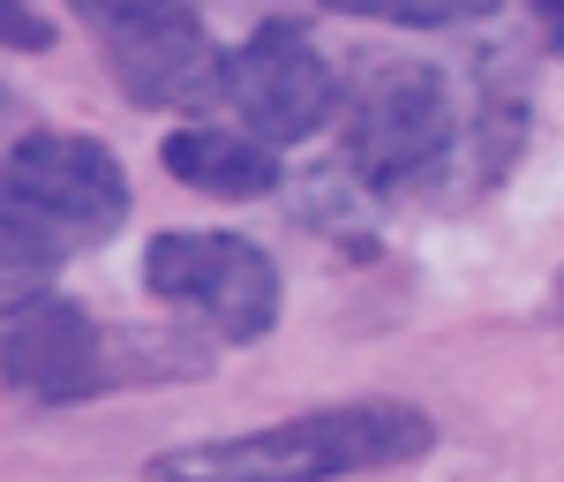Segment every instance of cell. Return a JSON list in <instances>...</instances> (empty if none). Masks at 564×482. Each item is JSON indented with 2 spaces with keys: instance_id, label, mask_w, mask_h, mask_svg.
I'll return each instance as SVG.
<instances>
[{
  "instance_id": "52a82bcc",
  "label": "cell",
  "mask_w": 564,
  "mask_h": 482,
  "mask_svg": "<svg viewBox=\"0 0 564 482\" xmlns=\"http://www.w3.org/2000/svg\"><path fill=\"white\" fill-rule=\"evenodd\" d=\"M106 68H113V84L129 90L135 106L196 114V106L226 98V53L212 45V31H204L196 8L174 15V23H159V31H143V39L106 45Z\"/></svg>"
},
{
  "instance_id": "6da1fadb",
  "label": "cell",
  "mask_w": 564,
  "mask_h": 482,
  "mask_svg": "<svg viewBox=\"0 0 564 482\" xmlns=\"http://www.w3.org/2000/svg\"><path fill=\"white\" fill-rule=\"evenodd\" d=\"M430 444H436V422L414 399H339V407H302V415L241 430V438L174 444L143 475H159V482H339V475L414 468Z\"/></svg>"
},
{
  "instance_id": "7a4b0ae2",
  "label": "cell",
  "mask_w": 564,
  "mask_h": 482,
  "mask_svg": "<svg viewBox=\"0 0 564 482\" xmlns=\"http://www.w3.org/2000/svg\"><path fill=\"white\" fill-rule=\"evenodd\" d=\"M129 219V174L121 159L76 129H39L8 143V181H0V249H8V302L39 294L53 264L76 249L113 242Z\"/></svg>"
},
{
  "instance_id": "3957f363",
  "label": "cell",
  "mask_w": 564,
  "mask_h": 482,
  "mask_svg": "<svg viewBox=\"0 0 564 482\" xmlns=\"http://www.w3.org/2000/svg\"><path fill=\"white\" fill-rule=\"evenodd\" d=\"M143 287H151V302H166L174 317L204 324L226 347H249V340H263L279 324V264L249 234H218V226L151 234Z\"/></svg>"
},
{
  "instance_id": "277c9868",
  "label": "cell",
  "mask_w": 564,
  "mask_h": 482,
  "mask_svg": "<svg viewBox=\"0 0 564 482\" xmlns=\"http://www.w3.org/2000/svg\"><path fill=\"white\" fill-rule=\"evenodd\" d=\"M459 136V98L430 61H369L339 106V159L361 189H399L430 174Z\"/></svg>"
},
{
  "instance_id": "8992f818",
  "label": "cell",
  "mask_w": 564,
  "mask_h": 482,
  "mask_svg": "<svg viewBox=\"0 0 564 482\" xmlns=\"http://www.w3.org/2000/svg\"><path fill=\"white\" fill-rule=\"evenodd\" d=\"M106 332L90 324L84 302L68 294H15L8 324H0V369H8V393L39 399V407H68L106 385Z\"/></svg>"
},
{
  "instance_id": "9c48e42d",
  "label": "cell",
  "mask_w": 564,
  "mask_h": 482,
  "mask_svg": "<svg viewBox=\"0 0 564 482\" xmlns=\"http://www.w3.org/2000/svg\"><path fill=\"white\" fill-rule=\"evenodd\" d=\"M332 15H361V23H406V31H444V23H475L497 0H316Z\"/></svg>"
},
{
  "instance_id": "8fae6325",
  "label": "cell",
  "mask_w": 564,
  "mask_h": 482,
  "mask_svg": "<svg viewBox=\"0 0 564 482\" xmlns=\"http://www.w3.org/2000/svg\"><path fill=\"white\" fill-rule=\"evenodd\" d=\"M0 15H8V45L15 53H53V23L45 15H31L23 0H0Z\"/></svg>"
},
{
  "instance_id": "30bf717a",
  "label": "cell",
  "mask_w": 564,
  "mask_h": 482,
  "mask_svg": "<svg viewBox=\"0 0 564 482\" xmlns=\"http://www.w3.org/2000/svg\"><path fill=\"white\" fill-rule=\"evenodd\" d=\"M68 8H76L106 45H121V39H143V31H159V23L188 15L196 0H68Z\"/></svg>"
},
{
  "instance_id": "ba28073f",
  "label": "cell",
  "mask_w": 564,
  "mask_h": 482,
  "mask_svg": "<svg viewBox=\"0 0 564 482\" xmlns=\"http://www.w3.org/2000/svg\"><path fill=\"white\" fill-rule=\"evenodd\" d=\"M159 167L212 196V204H257L279 189V143H263L257 129H212V121H188L159 143Z\"/></svg>"
},
{
  "instance_id": "5b68a950",
  "label": "cell",
  "mask_w": 564,
  "mask_h": 482,
  "mask_svg": "<svg viewBox=\"0 0 564 482\" xmlns=\"http://www.w3.org/2000/svg\"><path fill=\"white\" fill-rule=\"evenodd\" d=\"M226 106L241 114V129H257L279 151L324 136L332 114H339L332 53L308 39L302 23H257L249 39L226 53Z\"/></svg>"
}]
</instances>
